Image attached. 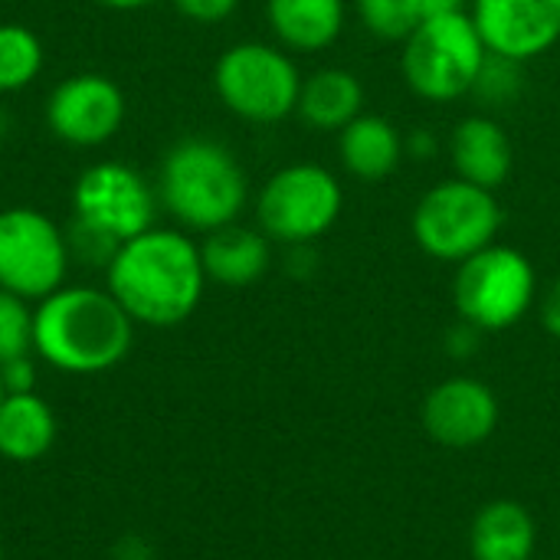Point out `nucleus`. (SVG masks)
<instances>
[{"label": "nucleus", "instance_id": "nucleus-1", "mask_svg": "<svg viewBox=\"0 0 560 560\" xmlns=\"http://www.w3.org/2000/svg\"><path fill=\"white\" fill-rule=\"evenodd\" d=\"M200 243L180 230L151 226L121 243L105 266V289L135 325L174 328L187 322L207 289Z\"/></svg>", "mask_w": 560, "mask_h": 560}, {"label": "nucleus", "instance_id": "nucleus-2", "mask_svg": "<svg viewBox=\"0 0 560 560\" xmlns=\"http://www.w3.org/2000/svg\"><path fill=\"white\" fill-rule=\"evenodd\" d=\"M135 345V322L108 289L62 285L33 308V351L62 374H105Z\"/></svg>", "mask_w": 560, "mask_h": 560}, {"label": "nucleus", "instance_id": "nucleus-3", "mask_svg": "<svg viewBox=\"0 0 560 560\" xmlns=\"http://www.w3.org/2000/svg\"><path fill=\"white\" fill-rule=\"evenodd\" d=\"M158 200L184 230L207 236L240 220L249 200V177L226 144L180 138L161 161Z\"/></svg>", "mask_w": 560, "mask_h": 560}, {"label": "nucleus", "instance_id": "nucleus-4", "mask_svg": "<svg viewBox=\"0 0 560 560\" xmlns=\"http://www.w3.org/2000/svg\"><path fill=\"white\" fill-rule=\"evenodd\" d=\"M489 66V49L476 33L469 10L430 16L407 39L400 69L413 95L446 105L479 89Z\"/></svg>", "mask_w": 560, "mask_h": 560}, {"label": "nucleus", "instance_id": "nucleus-5", "mask_svg": "<svg viewBox=\"0 0 560 560\" xmlns=\"http://www.w3.org/2000/svg\"><path fill=\"white\" fill-rule=\"evenodd\" d=\"M413 243L436 262H466L486 246L499 243L502 203L495 190L450 177L433 184L410 217Z\"/></svg>", "mask_w": 560, "mask_h": 560}, {"label": "nucleus", "instance_id": "nucleus-6", "mask_svg": "<svg viewBox=\"0 0 560 560\" xmlns=\"http://www.w3.org/2000/svg\"><path fill=\"white\" fill-rule=\"evenodd\" d=\"M302 79L289 49L259 39L223 49L213 66V89L226 112L253 125H276L295 115Z\"/></svg>", "mask_w": 560, "mask_h": 560}, {"label": "nucleus", "instance_id": "nucleus-7", "mask_svg": "<svg viewBox=\"0 0 560 560\" xmlns=\"http://www.w3.org/2000/svg\"><path fill=\"white\" fill-rule=\"evenodd\" d=\"M345 210V187L325 167L312 161L279 167L256 197L259 230L282 246H312L331 233Z\"/></svg>", "mask_w": 560, "mask_h": 560}, {"label": "nucleus", "instance_id": "nucleus-8", "mask_svg": "<svg viewBox=\"0 0 560 560\" xmlns=\"http://www.w3.org/2000/svg\"><path fill=\"white\" fill-rule=\"evenodd\" d=\"M535 299V262L515 246L492 243L456 266L453 302L459 318L476 331H505L518 325L532 312Z\"/></svg>", "mask_w": 560, "mask_h": 560}, {"label": "nucleus", "instance_id": "nucleus-9", "mask_svg": "<svg viewBox=\"0 0 560 560\" xmlns=\"http://www.w3.org/2000/svg\"><path fill=\"white\" fill-rule=\"evenodd\" d=\"M69 262V240L43 210H0V289L39 302L66 285Z\"/></svg>", "mask_w": 560, "mask_h": 560}, {"label": "nucleus", "instance_id": "nucleus-10", "mask_svg": "<svg viewBox=\"0 0 560 560\" xmlns=\"http://www.w3.org/2000/svg\"><path fill=\"white\" fill-rule=\"evenodd\" d=\"M72 213L75 223L121 246L154 226L158 194L135 167L102 161L79 174L72 187Z\"/></svg>", "mask_w": 560, "mask_h": 560}, {"label": "nucleus", "instance_id": "nucleus-11", "mask_svg": "<svg viewBox=\"0 0 560 560\" xmlns=\"http://www.w3.org/2000/svg\"><path fill=\"white\" fill-rule=\"evenodd\" d=\"M128 102L115 79L102 72H75L46 98L49 131L72 148H98L125 125Z\"/></svg>", "mask_w": 560, "mask_h": 560}, {"label": "nucleus", "instance_id": "nucleus-12", "mask_svg": "<svg viewBox=\"0 0 560 560\" xmlns=\"http://www.w3.org/2000/svg\"><path fill=\"white\" fill-rule=\"evenodd\" d=\"M469 20L489 56L512 66L560 43V0H469Z\"/></svg>", "mask_w": 560, "mask_h": 560}, {"label": "nucleus", "instance_id": "nucleus-13", "mask_svg": "<svg viewBox=\"0 0 560 560\" xmlns=\"http://www.w3.org/2000/svg\"><path fill=\"white\" fill-rule=\"evenodd\" d=\"M423 430L450 450H472L499 427V400L476 377H446L423 400Z\"/></svg>", "mask_w": 560, "mask_h": 560}, {"label": "nucleus", "instance_id": "nucleus-14", "mask_svg": "<svg viewBox=\"0 0 560 560\" xmlns=\"http://www.w3.org/2000/svg\"><path fill=\"white\" fill-rule=\"evenodd\" d=\"M450 164L459 180L486 190H499L515 167V148L509 131L489 115L463 118L450 135Z\"/></svg>", "mask_w": 560, "mask_h": 560}, {"label": "nucleus", "instance_id": "nucleus-15", "mask_svg": "<svg viewBox=\"0 0 560 560\" xmlns=\"http://www.w3.org/2000/svg\"><path fill=\"white\" fill-rule=\"evenodd\" d=\"M200 259L210 282L226 289H246L269 272L272 240L259 226H243L236 220L203 236Z\"/></svg>", "mask_w": 560, "mask_h": 560}, {"label": "nucleus", "instance_id": "nucleus-16", "mask_svg": "<svg viewBox=\"0 0 560 560\" xmlns=\"http://www.w3.org/2000/svg\"><path fill=\"white\" fill-rule=\"evenodd\" d=\"M404 154H407V138L384 115L364 112L338 131V158L354 180L364 184L387 180L404 164Z\"/></svg>", "mask_w": 560, "mask_h": 560}, {"label": "nucleus", "instance_id": "nucleus-17", "mask_svg": "<svg viewBox=\"0 0 560 560\" xmlns=\"http://www.w3.org/2000/svg\"><path fill=\"white\" fill-rule=\"evenodd\" d=\"M272 36L289 52H322L338 43L348 20L345 0H266Z\"/></svg>", "mask_w": 560, "mask_h": 560}, {"label": "nucleus", "instance_id": "nucleus-18", "mask_svg": "<svg viewBox=\"0 0 560 560\" xmlns=\"http://www.w3.org/2000/svg\"><path fill=\"white\" fill-rule=\"evenodd\" d=\"M295 115L312 131H341L364 115V85L351 69L325 66L302 79Z\"/></svg>", "mask_w": 560, "mask_h": 560}, {"label": "nucleus", "instance_id": "nucleus-19", "mask_svg": "<svg viewBox=\"0 0 560 560\" xmlns=\"http://www.w3.org/2000/svg\"><path fill=\"white\" fill-rule=\"evenodd\" d=\"M538 525L532 512L512 499L489 502L476 512L469 528L472 560H535Z\"/></svg>", "mask_w": 560, "mask_h": 560}, {"label": "nucleus", "instance_id": "nucleus-20", "mask_svg": "<svg viewBox=\"0 0 560 560\" xmlns=\"http://www.w3.org/2000/svg\"><path fill=\"white\" fill-rule=\"evenodd\" d=\"M56 443V413L36 394H7L0 400V456L10 463H36Z\"/></svg>", "mask_w": 560, "mask_h": 560}, {"label": "nucleus", "instance_id": "nucleus-21", "mask_svg": "<svg viewBox=\"0 0 560 560\" xmlns=\"http://www.w3.org/2000/svg\"><path fill=\"white\" fill-rule=\"evenodd\" d=\"M43 69V43L23 23H0V95L26 89Z\"/></svg>", "mask_w": 560, "mask_h": 560}, {"label": "nucleus", "instance_id": "nucleus-22", "mask_svg": "<svg viewBox=\"0 0 560 560\" xmlns=\"http://www.w3.org/2000/svg\"><path fill=\"white\" fill-rule=\"evenodd\" d=\"M354 13L361 26L384 43H404L423 23L417 0H354Z\"/></svg>", "mask_w": 560, "mask_h": 560}, {"label": "nucleus", "instance_id": "nucleus-23", "mask_svg": "<svg viewBox=\"0 0 560 560\" xmlns=\"http://www.w3.org/2000/svg\"><path fill=\"white\" fill-rule=\"evenodd\" d=\"M33 351V308L26 299L0 289V364Z\"/></svg>", "mask_w": 560, "mask_h": 560}, {"label": "nucleus", "instance_id": "nucleus-24", "mask_svg": "<svg viewBox=\"0 0 560 560\" xmlns=\"http://www.w3.org/2000/svg\"><path fill=\"white\" fill-rule=\"evenodd\" d=\"M0 384H3V394H30L36 390V364L30 354H20V358H10L0 364Z\"/></svg>", "mask_w": 560, "mask_h": 560}, {"label": "nucleus", "instance_id": "nucleus-25", "mask_svg": "<svg viewBox=\"0 0 560 560\" xmlns=\"http://www.w3.org/2000/svg\"><path fill=\"white\" fill-rule=\"evenodd\" d=\"M171 3L177 7L180 16L194 23H223L240 7V0H171Z\"/></svg>", "mask_w": 560, "mask_h": 560}, {"label": "nucleus", "instance_id": "nucleus-26", "mask_svg": "<svg viewBox=\"0 0 560 560\" xmlns=\"http://www.w3.org/2000/svg\"><path fill=\"white\" fill-rule=\"evenodd\" d=\"M538 318H541V328L551 335V338H560V279H555L541 302H538Z\"/></svg>", "mask_w": 560, "mask_h": 560}, {"label": "nucleus", "instance_id": "nucleus-27", "mask_svg": "<svg viewBox=\"0 0 560 560\" xmlns=\"http://www.w3.org/2000/svg\"><path fill=\"white\" fill-rule=\"evenodd\" d=\"M115 560H154V551L144 538L128 535L115 545Z\"/></svg>", "mask_w": 560, "mask_h": 560}, {"label": "nucleus", "instance_id": "nucleus-28", "mask_svg": "<svg viewBox=\"0 0 560 560\" xmlns=\"http://www.w3.org/2000/svg\"><path fill=\"white\" fill-rule=\"evenodd\" d=\"M417 7H420V16L430 20V16L463 13V10H469V0H417Z\"/></svg>", "mask_w": 560, "mask_h": 560}, {"label": "nucleus", "instance_id": "nucleus-29", "mask_svg": "<svg viewBox=\"0 0 560 560\" xmlns=\"http://www.w3.org/2000/svg\"><path fill=\"white\" fill-rule=\"evenodd\" d=\"M95 3H102V7H108V10H141V7H148L151 0H95Z\"/></svg>", "mask_w": 560, "mask_h": 560}, {"label": "nucleus", "instance_id": "nucleus-30", "mask_svg": "<svg viewBox=\"0 0 560 560\" xmlns=\"http://www.w3.org/2000/svg\"><path fill=\"white\" fill-rule=\"evenodd\" d=\"M3 397H7V394H3V384H0V400H3Z\"/></svg>", "mask_w": 560, "mask_h": 560}, {"label": "nucleus", "instance_id": "nucleus-31", "mask_svg": "<svg viewBox=\"0 0 560 560\" xmlns=\"http://www.w3.org/2000/svg\"><path fill=\"white\" fill-rule=\"evenodd\" d=\"M0 555H3V545H0Z\"/></svg>", "mask_w": 560, "mask_h": 560}]
</instances>
